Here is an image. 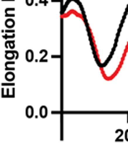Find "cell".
<instances>
[{
	"label": "cell",
	"instance_id": "6da1fadb",
	"mask_svg": "<svg viewBox=\"0 0 128 150\" xmlns=\"http://www.w3.org/2000/svg\"><path fill=\"white\" fill-rule=\"evenodd\" d=\"M39 114H41V117H46V114H47V109H46V107H44V106H42L41 110H39Z\"/></svg>",
	"mask_w": 128,
	"mask_h": 150
},
{
	"label": "cell",
	"instance_id": "7a4b0ae2",
	"mask_svg": "<svg viewBox=\"0 0 128 150\" xmlns=\"http://www.w3.org/2000/svg\"><path fill=\"white\" fill-rule=\"evenodd\" d=\"M33 114H34L33 108H32L31 106H29L28 108H27V110H26V115H27V117H33Z\"/></svg>",
	"mask_w": 128,
	"mask_h": 150
},
{
	"label": "cell",
	"instance_id": "3957f363",
	"mask_svg": "<svg viewBox=\"0 0 128 150\" xmlns=\"http://www.w3.org/2000/svg\"><path fill=\"white\" fill-rule=\"evenodd\" d=\"M27 60H33V52H32V50H28V52H27Z\"/></svg>",
	"mask_w": 128,
	"mask_h": 150
},
{
	"label": "cell",
	"instance_id": "277c9868",
	"mask_svg": "<svg viewBox=\"0 0 128 150\" xmlns=\"http://www.w3.org/2000/svg\"><path fill=\"white\" fill-rule=\"evenodd\" d=\"M125 138H126V140H128V129L126 130V134H125Z\"/></svg>",
	"mask_w": 128,
	"mask_h": 150
}]
</instances>
